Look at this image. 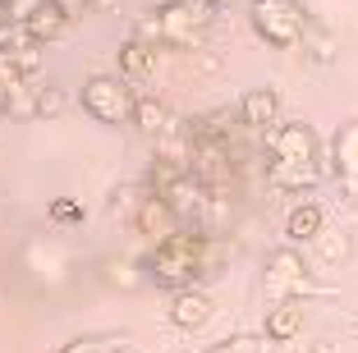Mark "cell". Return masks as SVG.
<instances>
[{
    "label": "cell",
    "mask_w": 358,
    "mask_h": 353,
    "mask_svg": "<svg viewBox=\"0 0 358 353\" xmlns=\"http://www.w3.org/2000/svg\"><path fill=\"white\" fill-rule=\"evenodd\" d=\"M225 261V248L211 234H193V229H179L175 239L157 243L148 257V280H157L161 289H193L198 275H216Z\"/></svg>",
    "instance_id": "cell-1"
},
{
    "label": "cell",
    "mask_w": 358,
    "mask_h": 353,
    "mask_svg": "<svg viewBox=\"0 0 358 353\" xmlns=\"http://www.w3.org/2000/svg\"><path fill=\"white\" fill-rule=\"evenodd\" d=\"M248 23L275 51H289L308 37V14L299 0H248Z\"/></svg>",
    "instance_id": "cell-2"
},
{
    "label": "cell",
    "mask_w": 358,
    "mask_h": 353,
    "mask_svg": "<svg viewBox=\"0 0 358 353\" xmlns=\"http://www.w3.org/2000/svg\"><path fill=\"white\" fill-rule=\"evenodd\" d=\"M262 294L275 303H303L308 294H322V284L308 275V261L294 248H275L266 257V275H262Z\"/></svg>",
    "instance_id": "cell-3"
},
{
    "label": "cell",
    "mask_w": 358,
    "mask_h": 353,
    "mask_svg": "<svg viewBox=\"0 0 358 353\" xmlns=\"http://www.w3.org/2000/svg\"><path fill=\"white\" fill-rule=\"evenodd\" d=\"M161 23V42L166 46H193L202 32L216 19V5L211 0H166L161 10H152Z\"/></svg>",
    "instance_id": "cell-4"
},
{
    "label": "cell",
    "mask_w": 358,
    "mask_h": 353,
    "mask_svg": "<svg viewBox=\"0 0 358 353\" xmlns=\"http://www.w3.org/2000/svg\"><path fill=\"white\" fill-rule=\"evenodd\" d=\"M134 101L138 96L129 92V83L115 78V73H92L83 83V110L92 115L96 124H124V120H134Z\"/></svg>",
    "instance_id": "cell-5"
},
{
    "label": "cell",
    "mask_w": 358,
    "mask_h": 353,
    "mask_svg": "<svg viewBox=\"0 0 358 353\" xmlns=\"http://www.w3.org/2000/svg\"><path fill=\"white\" fill-rule=\"evenodd\" d=\"M266 152H271V161H280V166H317V134L308 124H275L271 134H266Z\"/></svg>",
    "instance_id": "cell-6"
},
{
    "label": "cell",
    "mask_w": 358,
    "mask_h": 353,
    "mask_svg": "<svg viewBox=\"0 0 358 353\" xmlns=\"http://www.w3.org/2000/svg\"><path fill=\"white\" fill-rule=\"evenodd\" d=\"M331 175L345 184V193H358V120L340 124L331 138Z\"/></svg>",
    "instance_id": "cell-7"
},
{
    "label": "cell",
    "mask_w": 358,
    "mask_h": 353,
    "mask_svg": "<svg viewBox=\"0 0 358 353\" xmlns=\"http://www.w3.org/2000/svg\"><path fill=\"white\" fill-rule=\"evenodd\" d=\"M134 225H138V234H148V239H157V243L175 239L179 229H184V225H179V216L157 198V193L138 198V207H134Z\"/></svg>",
    "instance_id": "cell-8"
},
{
    "label": "cell",
    "mask_w": 358,
    "mask_h": 353,
    "mask_svg": "<svg viewBox=\"0 0 358 353\" xmlns=\"http://www.w3.org/2000/svg\"><path fill=\"white\" fill-rule=\"evenodd\" d=\"M243 129H275L280 124V92L275 87H248L239 101Z\"/></svg>",
    "instance_id": "cell-9"
},
{
    "label": "cell",
    "mask_w": 358,
    "mask_h": 353,
    "mask_svg": "<svg viewBox=\"0 0 358 353\" xmlns=\"http://www.w3.org/2000/svg\"><path fill=\"white\" fill-rule=\"evenodd\" d=\"M69 19H74V14L64 10L60 0H37V10L23 19V28H28L32 42L42 46V42H51V37H60V32L69 28Z\"/></svg>",
    "instance_id": "cell-10"
},
{
    "label": "cell",
    "mask_w": 358,
    "mask_h": 353,
    "mask_svg": "<svg viewBox=\"0 0 358 353\" xmlns=\"http://www.w3.org/2000/svg\"><path fill=\"white\" fill-rule=\"evenodd\" d=\"M170 322L179 326V331H198V326L211 322V298L202 289H179L175 298H170Z\"/></svg>",
    "instance_id": "cell-11"
},
{
    "label": "cell",
    "mask_w": 358,
    "mask_h": 353,
    "mask_svg": "<svg viewBox=\"0 0 358 353\" xmlns=\"http://www.w3.org/2000/svg\"><path fill=\"white\" fill-rule=\"evenodd\" d=\"M322 229H327V216H322L317 202H299V207L285 216V239L289 243H317Z\"/></svg>",
    "instance_id": "cell-12"
},
{
    "label": "cell",
    "mask_w": 358,
    "mask_h": 353,
    "mask_svg": "<svg viewBox=\"0 0 358 353\" xmlns=\"http://www.w3.org/2000/svg\"><path fill=\"white\" fill-rule=\"evenodd\" d=\"M327 170L322 166H280V161H266V184L280 188V193H303V188L322 184Z\"/></svg>",
    "instance_id": "cell-13"
},
{
    "label": "cell",
    "mask_w": 358,
    "mask_h": 353,
    "mask_svg": "<svg viewBox=\"0 0 358 353\" xmlns=\"http://www.w3.org/2000/svg\"><path fill=\"white\" fill-rule=\"evenodd\" d=\"M266 340L271 344H289L299 331H303V303H275L266 308Z\"/></svg>",
    "instance_id": "cell-14"
},
{
    "label": "cell",
    "mask_w": 358,
    "mask_h": 353,
    "mask_svg": "<svg viewBox=\"0 0 358 353\" xmlns=\"http://www.w3.org/2000/svg\"><path fill=\"white\" fill-rule=\"evenodd\" d=\"M152 69H157V46L129 37L120 46V73H124V83H143V78H152Z\"/></svg>",
    "instance_id": "cell-15"
},
{
    "label": "cell",
    "mask_w": 358,
    "mask_h": 353,
    "mask_svg": "<svg viewBox=\"0 0 358 353\" xmlns=\"http://www.w3.org/2000/svg\"><path fill=\"white\" fill-rule=\"evenodd\" d=\"M134 124H138V134H143V138L161 143V138H166V129L175 124V120H170V110L157 101V96H138V101H134Z\"/></svg>",
    "instance_id": "cell-16"
},
{
    "label": "cell",
    "mask_w": 358,
    "mask_h": 353,
    "mask_svg": "<svg viewBox=\"0 0 358 353\" xmlns=\"http://www.w3.org/2000/svg\"><path fill=\"white\" fill-rule=\"evenodd\" d=\"M124 349H129V335L106 331V335H78V340L60 344L55 353H124Z\"/></svg>",
    "instance_id": "cell-17"
},
{
    "label": "cell",
    "mask_w": 358,
    "mask_h": 353,
    "mask_svg": "<svg viewBox=\"0 0 358 353\" xmlns=\"http://www.w3.org/2000/svg\"><path fill=\"white\" fill-rule=\"evenodd\" d=\"M317 257H322V266H345V261H349V234H345V229H322Z\"/></svg>",
    "instance_id": "cell-18"
},
{
    "label": "cell",
    "mask_w": 358,
    "mask_h": 353,
    "mask_svg": "<svg viewBox=\"0 0 358 353\" xmlns=\"http://www.w3.org/2000/svg\"><path fill=\"white\" fill-rule=\"evenodd\" d=\"M101 280L106 284H115V289H138V266L129 257H110V261H101Z\"/></svg>",
    "instance_id": "cell-19"
},
{
    "label": "cell",
    "mask_w": 358,
    "mask_h": 353,
    "mask_svg": "<svg viewBox=\"0 0 358 353\" xmlns=\"http://www.w3.org/2000/svg\"><path fill=\"white\" fill-rule=\"evenodd\" d=\"M303 46H308V55H313L317 64H331V60H336V37H331V32H322V28H313V23H308Z\"/></svg>",
    "instance_id": "cell-20"
},
{
    "label": "cell",
    "mask_w": 358,
    "mask_h": 353,
    "mask_svg": "<svg viewBox=\"0 0 358 353\" xmlns=\"http://www.w3.org/2000/svg\"><path fill=\"white\" fill-rule=\"evenodd\" d=\"M202 353H262V340H257V335H230V340L211 344V349H202Z\"/></svg>",
    "instance_id": "cell-21"
},
{
    "label": "cell",
    "mask_w": 358,
    "mask_h": 353,
    "mask_svg": "<svg viewBox=\"0 0 358 353\" xmlns=\"http://www.w3.org/2000/svg\"><path fill=\"white\" fill-rule=\"evenodd\" d=\"M51 220L55 225H78V220H83V207L69 202V198H60V202H51Z\"/></svg>",
    "instance_id": "cell-22"
},
{
    "label": "cell",
    "mask_w": 358,
    "mask_h": 353,
    "mask_svg": "<svg viewBox=\"0 0 358 353\" xmlns=\"http://www.w3.org/2000/svg\"><path fill=\"white\" fill-rule=\"evenodd\" d=\"M115 0H83V10H110Z\"/></svg>",
    "instance_id": "cell-23"
},
{
    "label": "cell",
    "mask_w": 358,
    "mask_h": 353,
    "mask_svg": "<svg viewBox=\"0 0 358 353\" xmlns=\"http://www.w3.org/2000/svg\"><path fill=\"white\" fill-rule=\"evenodd\" d=\"M211 5H216V10H225V5H234V0H211Z\"/></svg>",
    "instance_id": "cell-24"
}]
</instances>
